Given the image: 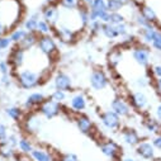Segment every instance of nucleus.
I'll use <instances>...</instances> for the list:
<instances>
[{
	"instance_id": "9b49d317",
	"label": "nucleus",
	"mask_w": 161,
	"mask_h": 161,
	"mask_svg": "<svg viewBox=\"0 0 161 161\" xmlns=\"http://www.w3.org/2000/svg\"><path fill=\"white\" fill-rule=\"evenodd\" d=\"M75 125L80 131V133L84 136L94 137V135L97 133V127L94 120L85 113H80L75 115Z\"/></svg>"
},
{
	"instance_id": "c03bdc74",
	"label": "nucleus",
	"mask_w": 161,
	"mask_h": 161,
	"mask_svg": "<svg viewBox=\"0 0 161 161\" xmlns=\"http://www.w3.org/2000/svg\"><path fill=\"white\" fill-rule=\"evenodd\" d=\"M150 47H151L152 50H155L156 52L161 53V28L157 29L156 36H155V38H153V41L151 42Z\"/></svg>"
},
{
	"instance_id": "79ce46f5",
	"label": "nucleus",
	"mask_w": 161,
	"mask_h": 161,
	"mask_svg": "<svg viewBox=\"0 0 161 161\" xmlns=\"http://www.w3.org/2000/svg\"><path fill=\"white\" fill-rule=\"evenodd\" d=\"M14 76L13 74H8V75H0V86L4 89H9L13 84H14Z\"/></svg>"
},
{
	"instance_id": "09e8293b",
	"label": "nucleus",
	"mask_w": 161,
	"mask_h": 161,
	"mask_svg": "<svg viewBox=\"0 0 161 161\" xmlns=\"http://www.w3.org/2000/svg\"><path fill=\"white\" fill-rule=\"evenodd\" d=\"M8 136H9V128H8V126L5 123H3V122H0V143H3L7 140Z\"/></svg>"
},
{
	"instance_id": "ddd939ff",
	"label": "nucleus",
	"mask_w": 161,
	"mask_h": 161,
	"mask_svg": "<svg viewBox=\"0 0 161 161\" xmlns=\"http://www.w3.org/2000/svg\"><path fill=\"white\" fill-rule=\"evenodd\" d=\"M110 109L118 114L120 118H130L132 117V113H133V108L132 105L130 104L128 99L123 98V97H114L112 100H110Z\"/></svg>"
},
{
	"instance_id": "f3484780",
	"label": "nucleus",
	"mask_w": 161,
	"mask_h": 161,
	"mask_svg": "<svg viewBox=\"0 0 161 161\" xmlns=\"http://www.w3.org/2000/svg\"><path fill=\"white\" fill-rule=\"evenodd\" d=\"M135 152L140 158H142L145 161H153L156 158L157 150L153 147V145L150 140H142L135 147Z\"/></svg>"
},
{
	"instance_id": "f704fd0d",
	"label": "nucleus",
	"mask_w": 161,
	"mask_h": 161,
	"mask_svg": "<svg viewBox=\"0 0 161 161\" xmlns=\"http://www.w3.org/2000/svg\"><path fill=\"white\" fill-rule=\"evenodd\" d=\"M102 34L109 39V41H113V39H117L119 38V34L117 32V27L110 24V23H104L103 24V28H102Z\"/></svg>"
},
{
	"instance_id": "7ed1b4c3",
	"label": "nucleus",
	"mask_w": 161,
	"mask_h": 161,
	"mask_svg": "<svg viewBox=\"0 0 161 161\" xmlns=\"http://www.w3.org/2000/svg\"><path fill=\"white\" fill-rule=\"evenodd\" d=\"M99 120L102 127L110 133H117L123 128V119L118 114H115L112 109L102 110L99 113Z\"/></svg>"
},
{
	"instance_id": "5701e85b",
	"label": "nucleus",
	"mask_w": 161,
	"mask_h": 161,
	"mask_svg": "<svg viewBox=\"0 0 161 161\" xmlns=\"http://www.w3.org/2000/svg\"><path fill=\"white\" fill-rule=\"evenodd\" d=\"M142 127L148 135H157L161 132V123L153 117H147L142 120Z\"/></svg>"
},
{
	"instance_id": "4c0bfd02",
	"label": "nucleus",
	"mask_w": 161,
	"mask_h": 161,
	"mask_svg": "<svg viewBox=\"0 0 161 161\" xmlns=\"http://www.w3.org/2000/svg\"><path fill=\"white\" fill-rule=\"evenodd\" d=\"M50 98H51L52 100H55L56 103L64 105V104L69 100V93L62 92V90H53V92L50 94Z\"/></svg>"
},
{
	"instance_id": "20e7f679",
	"label": "nucleus",
	"mask_w": 161,
	"mask_h": 161,
	"mask_svg": "<svg viewBox=\"0 0 161 161\" xmlns=\"http://www.w3.org/2000/svg\"><path fill=\"white\" fill-rule=\"evenodd\" d=\"M98 147L102 155L110 161H120V158H122V146L112 138L100 140Z\"/></svg>"
},
{
	"instance_id": "412c9836",
	"label": "nucleus",
	"mask_w": 161,
	"mask_h": 161,
	"mask_svg": "<svg viewBox=\"0 0 161 161\" xmlns=\"http://www.w3.org/2000/svg\"><path fill=\"white\" fill-rule=\"evenodd\" d=\"M31 161H55V156L53 153L43 146H36L33 148V151L29 155Z\"/></svg>"
},
{
	"instance_id": "8fccbe9b",
	"label": "nucleus",
	"mask_w": 161,
	"mask_h": 161,
	"mask_svg": "<svg viewBox=\"0 0 161 161\" xmlns=\"http://www.w3.org/2000/svg\"><path fill=\"white\" fill-rule=\"evenodd\" d=\"M151 75L153 79H160L161 77V64H156L151 66Z\"/></svg>"
},
{
	"instance_id": "c756f323",
	"label": "nucleus",
	"mask_w": 161,
	"mask_h": 161,
	"mask_svg": "<svg viewBox=\"0 0 161 161\" xmlns=\"http://www.w3.org/2000/svg\"><path fill=\"white\" fill-rule=\"evenodd\" d=\"M122 60H123V50L114 48L108 53V64L113 69H117L120 65V62H122Z\"/></svg>"
},
{
	"instance_id": "603ef678",
	"label": "nucleus",
	"mask_w": 161,
	"mask_h": 161,
	"mask_svg": "<svg viewBox=\"0 0 161 161\" xmlns=\"http://www.w3.org/2000/svg\"><path fill=\"white\" fill-rule=\"evenodd\" d=\"M153 118H156L158 122L161 123V100L153 108Z\"/></svg>"
},
{
	"instance_id": "7c9ffc66",
	"label": "nucleus",
	"mask_w": 161,
	"mask_h": 161,
	"mask_svg": "<svg viewBox=\"0 0 161 161\" xmlns=\"http://www.w3.org/2000/svg\"><path fill=\"white\" fill-rule=\"evenodd\" d=\"M19 152L17 148L8 146L7 143H0V158L3 160H12V158H18Z\"/></svg>"
},
{
	"instance_id": "9d476101",
	"label": "nucleus",
	"mask_w": 161,
	"mask_h": 161,
	"mask_svg": "<svg viewBox=\"0 0 161 161\" xmlns=\"http://www.w3.org/2000/svg\"><path fill=\"white\" fill-rule=\"evenodd\" d=\"M52 86L55 90H62L66 93H72L75 90L72 76L62 70L56 71V74L52 77Z\"/></svg>"
},
{
	"instance_id": "a878e982",
	"label": "nucleus",
	"mask_w": 161,
	"mask_h": 161,
	"mask_svg": "<svg viewBox=\"0 0 161 161\" xmlns=\"http://www.w3.org/2000/svg\"><path fill=\"white\" fill-rule=\"evenodd\" d=\"M138 12H140V13H141V14H142L150 23L157 25V23H158V17H157V13L155 12V9H153L151 5L143 3V4L140 5Z\"/></svg>"
},
{
	"instance_id": "aec40b11",
	"label": "nucleus",
	"mask_w": 161,
	"mask_h": 161,
	"mask_svg": "<svg viewBox=\"0 0 161 161\" xmlns=\"http://www.w3.org/2000/svg\"><path fill=\"white\" fill-rule=\"evenodd\" d=\"M119 136L122 142L128 147H136L142 141V137L138 133V131L132 127H123L119 131Z\"/></svg>"
},
{
	"instance_id": "c85d7f7f",
	"label": "nucleus",
	"mask_w": 161,
	"mask_h": 161,
	"mask_svg": "<svg viewBox=\"0 0 161 161\" xmlns=\"http://www.w3.org/2000/svg\"><path fill=\"white\" fill-rule=\"evenodd\" d=\"M76 14H77V18H79V23L81 25L83 29H86L88 25L90 24V13H89V7L81 4L77 10H76Z\"/></svg>"
},
{
	"instance_id": "2f4dec72",
	"label": "nucleus",
	"mask_w": 161,
	"mask_h": 161,
	"mask_svg": "<svg viewBox=\"0 0 161 161\" xmlns=\"http://www.w3.org/2000/svg\"><path fill=\"white\" fill-rule=\"evenodd\" d=\"M128 4H131L130 0H107V9L109 13L122 12Z\"/></svg>"
},
{
	"instance_id": "473e14b6",
	"label": "nucleus",
	"mask_w": 161,
	"mask_h": 161,
	"mask_svg": "<svg viewBox=\"0 0 161 161\" xmlns=\"http://www.w3.org/2000/svg\"><path fill=\"white\" fill-rule=\"evenodd\" d=\"M27 34H28V32L23 27H17V28H14V29H12L9 32V37L12 39L13 45H19Z\"/></svg>"
},
{
	"instance_id": "72a5a7b5",
	"label": "nucleus",
	"mask_w": 161,
	"mask_h": 161,
	"mask_svg": "<svg viewBox=\"0 0 161 161\" xmlns=\"http://www.w3.org/2000/svg\"><path fill=\"white\" fill-rule=\"evenodd\" d=\"M81 4V0H58V7L66 12H76Z\"/></svg>"
},
{
	"instance_id": "e433bc0d",
	"label": "nucleus",
	"mask_w": 161,
	"mask_h": 161,
	"mask_svg": "<svg viewBox=\"0 0 161 161\" xmlns=\"http://www.w3.org/2000/svg\"><path fill=\"white\" fill-rule=\"evenodd\" d=\"M132 19H133V23L140 28V29H143V28H148V27H153L155 24H152V23H150L138 10L133 14V17H132Z\"/></svg>"
},
{
	"instance_id": "3c124183",
	"label": "nucleus",
	"mask_w": 161,
	"mask_h": 161,
	"mask_svg": "<svg viewBox=\"0 0 161 161\" xmlns=\"http://www.w3.org/2000/svg\"><path fill=\"white\" fill-rule=\"evenodd\" d=\"M151 142H152L153 147H155L157 151H161V132L157 133V135H155V136L152 137Z\"/></svg>"
},
{
	"instance_id": "393cba45",
	"label": "nucleus",
	"mask_w": 161,
	"mask_h": 161,
	"mask_svg": "<svg viewBox=\"0 0 161 161\" xmlns=\"http://www.w3.org/2000/svg\"><path fill=\"white\" fill-rule=\"evenodd\" d=\"M34 147H36V146H34L33 141H32L28 136H22V137L19 138V142H18V147H17V150H18L19 155L29 156Z\"/></svg>"
},
{
	"instance_id": "0eeeda50",
	"label": "nucleus",
	"mask_w": 161,
	"mask_h": 161,
	"mask_svg": "<svg viewBox=\"0 0 161 161\" xmlns=\"http://www.w3.org/2000/svg\"><path fill=\"white\" fill-rule=\"evenodd\" d=\"M53 37L62 45H74L77 42V31L58 23L56 27H53Z\"/></svg>"
},
{
	"instance_id": "bf43d9fd",
	"label": "nucleus",
	"mask_w": 161,
	"mask_h": 161,
	"mask_svg": "<svg viewBox=\"0 0 161 161\" xmlns=\"http://www.w3.org/2000/svg\"><path fill=\"white\" fill-rule=\"evenodd\" d=\"M46 4H58V0H45Z\"/></svg>"
},
{
	"instance_id": "a18cd8bd",
	"label": "nucleus",
	"mask_w": 161,
	"mask_h": 161,
	"mask_svg": "<svg viewBox=\"0 0 161 161\" xmlns=\"http://www.w3.org/2000/svg\"><path fill=\"white\" fill-rule=\"evenodd\" d=\"M19 136L17 135V133H9V136L7 137V140L3 142V143H7L8 146H10V147H14V148H17L18 147V142H19Z\"/></svg>"
},
{
	"instance_id": "dca6fc26",
	"label": "nucleus",
	"mask_w": 161,
	"mask_h": 161,
	"mask_svg": "<svg viewBox=\"0 0 161 161\" xmlns=\"http://www.w3.org/2000/svg\"><path fill=\"white\" fill-rule=\"evenodd\" d=\"M25 52L22 47L14 45L10 50H9V55H8V62L10 64L13 72L18 71L20 69H23V65L25 62Z\"/></svg>"
},
{
	"instance_id": "1a4fd4ad",
	"label": "nucleus",
	"mask_w": 161,
	"mask_h": 161,
	"mask_svg": "<svg viewBox=\"0 0 161 161\" xmlns=\"http://www.w3.org/2000/svg\"><path fill=\"white\" fill-rule=\"evenodd\" d=\"M90 13V22L100 20L103 24L109 23L110 13L107 9V0H93V3L89 5Z\"/></svg>"
},
{
	"instance_id": "864d4df0",
	"label": "nucleus",
	"mask_w": 161,
	"mask_h": 161,
	"mask_svg": "<svg viewBox=\"0 0 161 161\" xmlns=\"http://www.w3.org/2000/svg\"><path fill=\"white\" fill-rule=\"evenodd\" d=\"M8 33H9V28L0 20V37H3V36H8Z\"/></svg>"
},
{
	"instance_id": "a19ab883",
	"label": "nucleus",
	"mask_w": 161,
	"mask_h": 161,
	"mask_svg": "<svg viewBox=\"0 0 161 161\" xmlns=\"http://www.w3.org/2000/svg\"><path fill=\"white\" fill-rule=\"evenodd\" d=\"M126 22H127L126 15L122 14L120 12L110 13V15H109V23L113 24V25H118V24H122V23H126Z\"/></svg>"
},
{
	"instance_id": "de8ad7c7",
	"label": "nucleus",
	"mask_w": 161,
	"mask_h": 161,
	"mask_svg": "<svg viewBox=\"0 0 161 161\" xmlns=\"http://www.w3.org/2000/svg\"><path fill=\"white\" fill-rule=\"evenodd\" d=\"M57 161H80V157L74 153V152H66V153H62Z\"/></svg>"
},
{
	"instance_id": "4d7b16f0",
	"label": "nucleus",
	"mask_w": 161,
	"mask_h": 161,
	"mask_svg": "<svg viewBox=\"0 0 161 161\" xmlns=\"http://www.w3.org/2000/svg\"><path fill=\"white\" fill-rule=\"evenodd\" d=\"M131 3H133V4H137V5H141V4H143L145 3V0H130Z\"/></svg>"
},
{
	"instance_id": "5fc2aeb1",
	"label": "nucleus",
	"mask_w": 161,
	"mask_h": 161,
	"mask_svg": "<svg viewBox=\"0 0 161 161\" xmlns=\"http://www.w3.org/2000/svg\"><path fill=\"white\" fill-rule=\"evenodd\" d=\"M153 89L161 95V77L160 79H155V81H153Z\"/></svg>"
},
{
	"instance_id": "a211bd4d",
	"label": "nucleus",
	"mask_w": 161,
	"mask_h": 161,
	"mask_svg": "<svg viewBox=\"0 0 161 161\" xmlns=\"http://www.w3.org/2000/svg\"><path fill=\"white\" fill-rule=\"evenodd\" d=\"M41 17L52 27H56L61 22V12L58 4H46L41 9Z\"/></svg>"
},
{
	"instance_id": "b1692460",
	"label": "nucleus",
	"mask_w": 161,
	"mask_h": 161,
	"mask_svg": "<svg viewBox=\"0 0 161 161\" xmlns=\"http://www.w3.org/2000/svg\"><path fill=\"white\" fill-rule=\"evenodd\" d=\"M38 39H39V34H37L36 32H28V34L24 37V39L17 46L22 47L24 51H31L34 47H37Z\"/></svg>"
},
{
	"instance_id": "2eb2a0df",
	"label": "nucleus",
	"mask_w": 161,
	"mask_h": 161,
	"mask_svg": "<svg viewBox=\"0 0 161 161\" xmlns=\"http://www.w3.org/2000/svg\"><path fill=\"white\" fill-rule=\"evenodd\" d=\"M46 99H47V97H46V94L43 92H32L24 99V102H23V109L27 113L37 112V109L39 108V105H41Z\"/></svg>"
},
{
	"instance_id": "ea45409f",
	"label": "nucleus",
	"mask_w": 161,
	"mask_h": 161,
	"mask_svg": "<svg viewBox=\"0 0 161 161\" xmlns=\"http://www.w3.org/2000/svg\"><path fill=\"white\" fill-rule=\"evenodd\" d=\"M150 84H151L150 76H140L133 81V85L137 88V90H145L150 86Z\"/></svg>"
},
{
	"instance_id": "6e6d98bb",
	"label": "nucleus",
	"mask_w": 161,
	"mask_h": 161,
	"mask_svg": "<svg viewBox=\"0 0 161 161\" xmlns=\"http://www.w3.org/2000/svg\"><path fill=\"white\" fill-rule=\"evenodd\" d=\"M120 161H138V160L135 158V157H131V156H126V157H122V158H120Z\"/></svg>"
},
{
	"instance_id": "49530a36",
	"label": "nucleus",
	"mask_w": 161,
	"mask_h": 161,
	"mask_svg": "<svg viewBox=\"0 0 161 161\" xmlns=\"http://www.w3.org/2000/svg\"><path fill=\"white\" fill-rule=\"evenodd\" d=\"M13 74V69L8 60H0V75H8Z\"/></svg>"
},
{
	"instance_id": "f257e3e1",
	"label": "nucleus",
	"mask_w": 161,
	"mask_h": 161,
	"mask_svg": "<svg viewBox=\"0 0 161 161\" xmlns=\"http://www.w3.org/2000/svg\"><path fill=\"white\" fill-rule=\"evenodd\" d=\"M13 76L17 85L23 90H33L45 81L43 74L32 69H20L14 71Z\"/></svg>"
},
{
	"instance_id": "f8f14e48",
	"label": "nucleus",
	"mask_w": 161,
	"mask_h": 161,
	"mask_svg": "<svg viewBox=\"0 0 161 161\" xmlns=\"http://www.w3.org/2000/svg\"><path fill=\"white\" fill-rule=\"evenodd\" d=\"M69 108L75 114L84 113L89 107V98L84 92H74L67 100Z\"/></svg>"
},
{
	"instance_id": "37998d69",
	"label": "nucleus",
	"mask_w": 161,
	"mask_h": 161,
	"mask_svg": "<svg viewBox=\"0 0 161 161\" xmlns=\"http://www.w3.org/2000/svg\"><path fill=\"white\" fill-rule=\"evenodd\" d=\"M13 42H12V39L8 36H3V37H0V52H4V51H8L13 47Z\"/></svg>"
},
{
	"instance_id": "6ab92c4d",
	"label": "nucleus",
	"mask_w": 161,
	"mask_h": 161,
	"mask_svg": "<svg viewBox=\"0 0 161 161\" xmlns=\"http://www.w3.org/2000/svg\"><path fill=\"white\" fill-rule=\"evenodd\" d=\"M23 125L28 133H37L42 128L43 118L37 112H31V113L25 114V117L23 119Z\"/></svg>"
},
{
	"instance_id": "6e6552de",
	"label": "nucleus",
	"mask_w": 161,
	"mask_h": 161,
	"mask_svg": "<svg viewBox=\"0 0 161 161\" xmlns=\"http://www.w3.org/2000/svg\"><path fill=\"white\" fill-rule=\"evenodd\" d=\"M62 110H64L62 105L56 103L55 100H52L48 97L41 105H39V108L37 109V113L41 115L43 119L50 120V119H53V118H57L58 115H61Z\"/></svg>"
},
{
	"instance_id": "58836bf2",
	"label": "nucleus",
	"mask_w": 161,
	"mask_h": 161,
	"mask_svg": "<svg viewBox=\"0 0 161 161\" xmlns=\"http://www.w3.org/2000/svg\"><path fill=\"white\" fill-rule=\"evenodd\" d=\"M102 28H103V23L100 20H94L90 22V24L88 25V32L92 37H97L99 34H102Z\"/></svg>"
},
{
	"instance_id": "cd10ccee",
	"label": "nucleus",
	"mask_w": 161,
	"mask_h": 161,
	"mask_svg": "<svg viewBox=\"0 0 161 161\" xmlns=\"http://www.w3.org/2000/svg\"><path fill=\"white\" fill-rule=\"evenodd\" d=\"M157 29H158L157 25L140 29V37H141V41H142L143 45H146V46H150V45H151V42L153 41V38H155V36H156Z\"/></svg>"
},
{
	"instance_id": "4be33fe9",
	"label": "nucleus",
	"mask_w": 161,
	"mask_h": 161,
	"mask_svg": "<svg viewBox=\"0 0 161 161\" xmlns=\"http://www.w3.org/2000/svg\"><path fill=\"white\" fill-rule=\"evenodd\" d=\"M4 114L13 122L19 123V122H23V119L25 117V110L18 105H8L4 108Z\"/></svg>"
},
{
	"instance_id": "c9c22d12",
	"label": "nucleus",
	"mask_w": 161,
	"mask_h": 161,
	"mask_svg": "<svg viewBox=\"0 0 161 161\" xmlns=\"http://www.w3.org/2000/svg\"><path fill=\"white\" fill-rule=\"evenodd\" d=\"M36 33L39 36H48V34H53V27L45 19H39L38 24H37V29Z\"/></svg>"
},
{
	"instance_id": "13d9d810",
	"label": "nucleus",
	"mask_w": 161,
	"mask_h": 161,
	"mask_svg": "<svg viewBox=\"0 0 161 161\" xmlns=\"http://www.w3.org/2000/svg\"><path fill=\"white\" fill-rule=\"evenodd\" d=\"M81 3H83L84 5H86V7H89V5L93 3V0H81Z\"/></svg>"
},
{
	"instance_id": "423d86ee",
	"label": "nucleus",
	"mask_w": 161,
	"mask_h": 161,
	"mask_svg": "<svg viewBox=\"0 0 161 161\" xmlns=\"http://www.w3.org/2000/svg\"><path fill=\"white\" fill-rule=\"evenodd\" d=\"M131 56L136 65L143 69H148L151 65V50L148 46L141 43V45H133L131 47Z\"/></svg>"
},
{
	"instance_id": "4468645a",
	"label": "nucleus",
	"mask_w": 161,
	"mask_h": 161,
	"mask_svg": "<svg viewBox=\"0 0 161 161\" xmlns=\"http://www.w3.org/2000/svg\"><path fill=\"white\" fill-rule=\"evenodd\" d=\"M128 102L133 110L146 112L150 109V98L143 90H135L128 95Z\"/></svg>"
},
{
	"instance_id": "39448f33",
	"label": "nucleus",
	"mask_w": 161,
	"mask_h": 161,
	"mask_svg": "<svg viewBox=\"0 0 161 161\" xmlns=\"http://www.w3.org/2000/svg\"><path fill=\"white\" fill-rule=\"evenodd\" d=\"M89 85L94 92H103L110 85V79L102 67H94L89 76Z\"/></svg>"
},
{
	"instance_id": "bb28decb",
	"label": "nucleus",
	"mask_w": 161,
	"mask_h": 161,
	"mask_svg": "<svg viewBox=\"0 0 161 161\" xmlns=\"http://www.w3.org/2000/svg\"><path fill=\"white\" fill-rule=\"evenodd\" d=\"M41 13L39 12H34L32 14H29L24 22H23V28L27 31V32H36L37 29V24L39 22V19H41Z\"/></svg>"
},
{
	"instance_id": "f03ea898",
	"label": "nucleus",
	"mask_w": 161,
	"mask_h": 161,
	"mask_svg": "<svg viewBox=\"0 0 161 161\" xmlns=\"http://www.w3.org/2000/svg\"><path fill=\"white\" fill-rule=\"evenodd\" d=\"M39 53L48 57L51 61H56L58 57V45L56 38L52 34L48 36H39L37 47Z\"/></svg>"
}]
</instances>
